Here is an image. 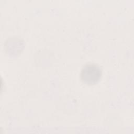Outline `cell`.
<instances>
[{
  "label": "cell",
  "instance_id": "6da1fadb",
  "mask_svg": "<svg viewBox=\"0 0 134 134\" xmlns=\"http://www.w3.org/2000/svg\"><path fill=\"white\" fill-rule=\"evenodd\" d=\"M102 76V70L99 66L94 63L85 64L81 69L80 79L82 82L88 85L97 84Z\"/></svg>",
  "mask_w": 134,
  "mask_h": 134
}]
</instances>
